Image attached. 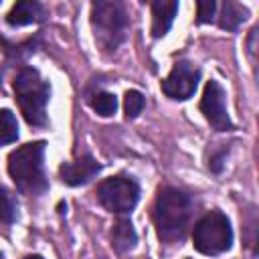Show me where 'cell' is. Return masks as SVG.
Returning <instances> with one entry per match:
<instances>
[{
	"instance_id": "1",
	"label": "cell",
	"mask_w": 259,
	"mask_h": 259,
	"mask_svg": "<svg viewBox=\"0 0 259 259\" xmlns=\"http://www.w3.org/2000/svg\"><path fill=\"white\" fill-rule=\"evenodd\" d=\"M192 210H194V200L188 192L176 186H162L152 206V221L158 239L166 245L180 243L188 233Z\"/></svg>"
},
{
	"instance_id": "2",
	"label": "cell",
	"mask_w": 259,
	"mask_h": 259,
	"mask_svg": "<svg viewBox=\"0 0 259 259\" xmlns=\"http://www.w3.org/2000/svg\"><path fill=\"white\" fill-rule=\"evenodd\" d=\"M45 142H28L8 156V174L20 194L40 196L49 190V180L45 174Z\"/></svg>"
},
{
	"instance_id": "3",
	"label": "cell",
	"mask_w": 259,
	"mask_h": 259,
	"mask_svg": "<svg viewBox=\"0 0 259 259\" xmlns=\"http://www.w3.org/2000/svg\"><path fill=\"white\" fill-rule=\"evenodd\" d=\"M91 30L97 47L111 55L127 38L132 20L127 6L119 0H97L91 4Z\"/></svg>"
},
{
	"instance_id": "4",
	"label": "cell",
	"mask_w": 259,
	"mask_h": 259,
	"mask_svg": "<svg viewBox=\"0 0 259 259\" xmlns=\"http://www.w3.org/2000/svg\"><path fill=\"white\" fill-rule=\"evenodd\" d=\"M14 97L30 127H47V105L51 99V83L34 67H22L14 77Z\"/></svg>"
},
{
	"instance_id": "5",
	"label": "cell",
	"mask_w": 259,
	"mask_h": 259,
	"mask_svg": "<svg viewBox=\"0 0 259 259\" xmlns=\"http://www.w3.org/2000/svg\"><path fill=\"white\" fill-rule=\"evenodd\" d=\"M192 245L202 255H221L233 247L231 221L221 210H208L202 214L192 229Z\"/></svg>"
},
{
	"instance_id": "6",
	"label": "cell",
	"mask_w": 259,
	"mask_h": 259,
	"mask_svg": "<svg viewBox=\"0 0 259 259\" xmlns=\"http://www.w3.org/2000/svg\"><path fill=\"white\" fill-rule=\"evenodd\" d=\"M95 196L105 210L113 214H127L140 200V184L134 176L115 174L97 184Z\"/></svg>"
},
{
	"instance_id": "7",
	"label": "cell",
	"mask_w": 259,
	"mask_h": 259,
	"mask_svg": "<svg viewBox=\"0 0 259 259\" xmlns=\"http://www.w3.org/2000/svg\"><path fill=\"white\" fill-rule=\"evenodd\" d=\"M198 81H200V69L190 61H178L174 63L168 77L160 83V89L168 99L186 101L194 95Z\"/></svg>"
},
{
	"instance_id": "8",
	"label": "cell",
	"mask_w": 259,
	"mask_h": 259,
	"mask_svg": "<svg viewBox=\"0 0 259 259\" xmlns=\"http://www.w3.org/2000/svg\"><path fill=\"white\" fill-rule=\"evenodd\" d=\"M200 111L212 130H217V132H233L235 130L231 115L227 111L225 89L217 79H210L204 85V93L200 99Z\"/></svg>"
},
{
	"instance_id": "9",
	"label": "cell",
	"mask_w": 259,
	"mask_h": 259,
	"mask_svg": "<svg viewBox=\"0 0 259 259\" xmlns=\"http://www.w3.org/2000/svg\"><path fill=\"white\" fill-rule=\"evenodd\" d=\"M99 172H101V164L89 152H83L77 158L67 160L59 166V178L67 186H83L91 182Z\"/></svg>"
},
{
	"instance_id": "10",
	"label": "cell",
	"mask_w": 259,
	"mask_h": 259,
	"mask_svg": "<svg viewBox=\"0 0 259 259\" xmlns=\"http://www.w3.org/2000/svg\"><path fill=\"white\" fill-rule=\"evenodd\" d=\"M47 18V8L36 2V0H22V2H16L10 12L6 14V22L10 26H26V24H36V22H42Z\"/></svg>"
},
{
	"instance_id": "11",
	"label": "cell",
	"mask_w": 259,
	"mask_h": 259,
	"mask_svg": "<svg viewBox=\"0 0 259 259\" xmlns=\"http://www.w3.org/2000/svg\"><path fill=\"white\" fill-rule=\"evenodd\" d=\"M150 8H152V36L154 38H162L170 30V26L174 22V16L178 14L180 4L178 2L156 0V2L150 4Z\"/></svg>"
},
{
	"instance_id": "12",
	"label": "cell",
	"mask_w": 259,
	"mask_h": 259,
	"mask_svg": "<svg viewBox=\"0 0 259 259\" xmlns=\"http://www.w3.org/2000/svg\"><path fill=\"white\" fill-rule=\"evenodd\" d=\"M109 239H111V247H113L119 255H123V253H130V251L136 247V243H138V233H136V229H134V225H132L130 219L119 217V219L113 223V227H111Z\"/></svg>"
},
{
	"instance_id": "13",
	"label": "cell",
	"mask_w": 259,
	"mask_h": 259,
	"mask_svg": "<svg viewBox=\"0 0 259 259\" xmlns=\"http://www.w3.org/2000/svg\"><path fill=\"white\" fill-rule=\"evenodd\" d=\"M217 10H219L217 22H219V26H221L223 30H227V32H235V30L247 20V14H249L245 6L237 4V2H231V0L223 2Z\"/></svg>"
},
{
	"instance_id": "14",
	"label": "cell",
	"mask_w": 259,
	"mask_h": 259,
	"mask_svg": "<svg viewBox=\"0 0 259 259\" xmlns=\"http://www.w3.org/2000/svg\"><path fill=\"white\" fill-rule=\"evenodd\" d=\"M87 101H89L91 109L101 117H109L117 109V97L107 91H95L93 95L87 97Z\"/></svg>"
},
{
	"instance_id": "15",
	"label": "cell",
	"mask_w": 259,
	"mask_h": 259,
	"mask_svg": "<svg viewBox=\"0 0 259 259\" xmlns=\"http://www.w3.org/2000/svg\"><path fill=\"white\" fill-rule=\"evenodd\" d=\"M18 217V204L14 200V194L6 188L0 186V223L4 227H10Z\"/></svg>"
},
{
	"instance_id": "16",
	"label": "cell",
	"mask_w": 259,
	"mask_h": 259,
	"mask_svg": "<svg viewBox=\"0 0 259 259\" xmlns=\"http://www.w3.org/2000/svg\"><path fill=\"white\" fill-rule=\"evenodd\" d=\"M18 140V123L10 109H0V146Z\"/></svg>"
},
{
	"instance_id": "17",
	"label": "cell",
	"mask_w": 259,
	"mask_h": 259,
	"mask_svg": "<svg viewBox=\"0 0 259 259\" xmlns=\"http://www.w3.org/2000/svg\"><path fill=\"white\" fill-rule=\"evenodd\" d=\"M227 154H229V146L227 144H219V146H210L206 150V168L212 174H221L227 162Z\"/></svg>"
},
{
	"instance_id": "18",
	"label": "cell",
	"mask_w": 259,
	"mask_h": 259,
	"mask_svg": "<svg viewBox=\"0 0 259 259\" xmlns=\"http://www.w3.org/2000/svg\"><path fill=\"white\" fill-rule=\"evenodd\" d=\"M146 107V97L138 91V89H130L125 91V97H123V109H125V117L127 119H134L138 117Z\"/></svg>"
},
{
	"instance_id": "19",
	"label": "cell",
	"mask_w": 259,
	"mask_h": 259,
	"mask_svg": "<svg viewBox=\"0 0 259 259\" xmlns=\"http://www.w3.org/2000/svg\"><path fill=\"white\" fill-rule=\"evenodd\" d=\"M217 8H219V4L214 0H200V2H196V22L198 24L212 22L217 18Z\"/></svg>"
},
{
	"instance_id": "20",
	"label": "cell",
	"mask_w": 259,
	"mask_h": 259,
	"mask_svg": "<svg viewBox=\"0 0 259 259\" xmlns=\"http://www.w3.org/2000/svg\"><path fill=\"white\" fill-rule=\"evenodd\" d=\"M257 26H253L251 28V32H249V38H247V55H249V61L253 63V67H255V53H257Z\"/></svg>"
},
{
	"instance_id": "21",
	"label": "cell",
	"mask_w": 259,
	"mask_h": 259,
	"mask_svg": "<svg viewBox=\"0 0 259 259\" xmlns=\"http://www.w3.org/2000/svg\"><path fill=\"white\" fill-rule=\"evenodd\" d=\"M24 259H45V257H42V255H36V253H34V255H26Z\"/></svg>"
},
{
	"instance_id": "22",
	"label": "cell",
	"mask_w": 259,
	"mask_h": 259,
	"mask_svg": "<svg viewBox=\"0 0 259 259\" xmlns=\"http://www.w3.org/2000/svg\"><path fill=\"white\" fill-rule=\"evenodd\" d=\"M0 259H4V255H2V253H0Z\"/></svg>"
}]
</instances>
